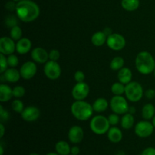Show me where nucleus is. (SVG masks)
Returning <instances> with one entry per match:
<instances>
[{"mask_svg": "<svg viewBox=\"0 0 155 155\" xmlns=\"http://www.w3.org/2000/svg\"><path fill=\"white\" fill-rule=\"evenodd\" d=\"M4 154V148H3L2 145H0V155Z\"/></svg>", "mask_w": 155, "mask_h": 155, "instance_id": "49530a36", "label": "nucleus"}, {"mask_svg": "<svg viewBox=\"0 0 155 155\" xmlns=\"http://www.w3.org/2000/svg\"><path fill=\"white\" fill-rule=\"evenodd\" d=\"M56 152L60 155H70L71 154V148L69 144L65 141H59L55 144Z\"/></svg>", "mask_w": 155, "mask_h": 155, "instance_id": "b1692460", "label": "nucleus"}, {"mask_svg": "<svg viewBox=\"0 0 155 155\" xmlns=\"http://www.w3.org/2000/svg\"><path fill=\"white\" fill-rule=\"evenodd\" d=\"M2 74H3L5 80L9 83H17L21 77L20 71L17 70L15 68H8Z\"/></svg>", "mask_w": 155, "mask_h": 155, "instance_id": "f3484780", "label": "nucleus"}, {"mask_svg": "<svg viewBox=\"0 0 155 155\" xmlns=\"http://www.w3.org/2000/svg\"><path fill=\"white\" fill-rule=\"evenodd\" d=\"M8 61L7 58L3 54H0V73L3 74L8 69Z\"/></svg>", "mask_w": 155, "mask_h": 155, "instance_id": "473e14b6", "label": "nucleus"}, {"mask_svg": "<svg viewBox=\"0 0 155 155\" xmlns=\"http://www.w3.org/2000/svg\"><path fill=\"white\" fill-rule=\"evenodd\" d=\"M110 123L108 119L102 115H97L94 117L90 121L89 127L91 130L95 134L103 135L108 132L110 129Z\"/></svg>", "mask_w": 155, "mask_h": 155, "instance_id": "20e7f679", "label": "nucleus"}, {"mask_svg": "<svg viewBox=\"0 0 155 155\" xmlns=\"http://www.w3.org/2000/svg\"><path fill=\"white\" fill-rule=\"evenodd\" d=\"M107 36L103 31H98L94 33L91 38V42L95 46L100 47L107 42Z\"/></svg>", "mask_w": 155, "mask_h": 155, "instance_id": "412c9836", "label": "nucleus"}, {"mask_svg": "<svg viewBox=\"0 0 155 155\" xmlns=\"http://www.w3.org/2000/svg\"><path fill=\"white\" fill-rule=\"evenodd\" d=\"M5 24L8 27L12 28L17 25V18L14 15H9L5 19Z\"/></svg>", "mask_w": 155, "mask_h": 155, "instance_id": "e433bc0d", "label": "nucleus"}, {"mask_svg": "<svg viewBox=\"0 0 155 155\" xmlns=\"http://www.w3.org/2000/svg\"><path fill=\"white\" fill-rule=\"evenodd\" d=\"M107 138L112 143H119L123 139V133L119 128L113 127L109 129L107 132Z\"/></svg>", "mask_w": 155, "mask_h": 155, "instance_id": "aec40b11", "label": "nucleus"}, {"mask_svg": "<svg viewBox=\"0 0 155 155\" xmlns=\"http://www.w3.org/2000/svg\"><path fill=\"white\" fill-rule=\"evenodd\" d=\"M9 117H10V115H9L8 111L5 110L2 105L0 106V119H1L2 123L8 120Z\"/></svg>", "mask_w": 155, "mask_h": 155, "instance_id": "f704fd0d", "label": "nucleus"}, {"mask_svg": "<svg viewBox=\"0 0 155 155\" xmlns=\"http://www.w3.org/2000/svg\"><path fill=\"white\" fill-rule=\"evenodd\" d=\"M108 101L107 99L104 98H98L95 100L92 104L94 111L101 113V112L105 111L108 107Z\"/></svg>", "mask_w": 155, "mask_h": 155, "instance_id": "4be33fe9", "label": "nucleus"}, {"mask_svg": "<svg viewBox=\"0 0 155 155\" xmlns=\"http://www.w3.org/2000/svg\"><path fill=\"white\" fill-rule=\"evenodd\" d=\"M5 127L2 124V123L0 124V138H2L4 136L5 134Z\"/></svg>", "mask_w": 155, "mask_h": 155, "instance_id": "37998d69", "label": "nucleus"}, {"mask_svg": "<svg viewBox=\"0 0 155 155\" xmlns=\"http://www.w3.org/2000/svg\"><path fill=\"white\" fill-rule=\"evenodd\" d=\"M154 77H155V68H154Z\"/></svg>", "mask_w": 155, "mask_h": 155, "instance_id": "603ef678", "label": "nucleus"}, {"mask_svg": "<svg viewBox=\"0 0 155 155\" xmlns=\"http://www.w3.org/2000/svg\"><path fill=\"white\" fill-rule=\"evenodd\" d=\"M142 115L143 119L146 120L153 119L155 115V107L154 104H151V103L145 104L142 107Z\"/></svg>", "mask_w": 155, "mask_h": 155, "instance_id": "5701e85b", "label": "nucleus"}, {"mask_svg": "<svg viewBox=\"0 0 155 155\" xmlns=\"http://www.w3.org/2000/svg\"><path fill=\"white\" fill-rule=\"evenodd\" d=\"M31 58L36 63L45 64L49 59V53L42 47H36L32 50Z\"/></svg>", "mask_w": 155, "mask_h": 155, "instance_id": "4468645a", "label": "nucleus"}, {"mask_svg": "<svg viewBox=\"0 0 155 155\" xmlns=\"http://www.w3.org/2000/svg\"><path fill=\"white\" fill-rule=\"evenodd\" d=\"M145 95L148 99H153L155 98V90L152 89H147L145 92Z\"/></svg>", "mask_w": 155, "mask_h": 155, "instance_id": "ea45409f", "label": "nucleus"}, {"mask_svg": "<svg viewBox=\"0 0 155 155\" xmlns=\"http://www.w3.org/2000/svg\"><path fill=\"white\" fill-rule=\"evenodd\" d=\"M74 80L77 81V83H81L84 82L85 80V74L81 71H77L74 74Z\"/></svg>", "mask_w": 155, "mask_h": 155, "instance_id": "4c0bfd02", "label": "nucleus"}, {"mask_svg": "<svg viewBox=\"0 0 155 155\" xmlns=\"http://www.w3.org/2000/svg\"><path fill=\"white\" fill-rule=\"evenodd\" d=\"M71 111L76 119L80 121L88 120L93 114V107L89 102L82 101H76L71 104Z\"/></svg>", "mask_w": 155, "mask_h": 155, "instance_id": "7ed1b4c3", "label": "nucleus"}, {"mask_svg": "<svg viewBox=\"0 0 155 155\" xmlns=\"http://www.w3.org/2000/svg\"><path fill=\"white\" fill-rule=\"evenodd\" d=\"M29 155H39V154H37V153H31V154H30Z\"/></svg>", "mask_w": 155, "mask_h": 155, "instance_id": "8fccbe9b", "label": "nucleus"}, {"mask_svg": "<svg viewBox=\"0 0 155 155\" xmlns=\"http://www.w3.org/2000/svg\"><path fill=\"white\" fill-rule=\"evenodd\" d=\"M89 86L85 82L77 83L72 89V97L76 101H82L87 98L89 94Z\"/></svg>", "mask_w": 155, "mask_h": 155, "instance_id": "9d476101", "label": "nucleus"}, {"mask_svg": "<svg viewBox=\"0 0 155 155\" xmlns=\"http://www.w3.org/2000/svg\"><path fill=\"white\" fill-rule=\"evenodd\" d=\"M44 74L45 77L51 80H55L61 77V68L57 61H48L44 66Z\"/></svg>", "mask_w": 155, "mask_h": 155, "instance_id": "0eeeda50", "label": "nucleus"}, {"mask_svg": "<svg viewBox=\"0 0 155 155\" xmlns=\"http://www.w3.org/2000/svg\"><path fill=\"white\" fill-rule=\"evenodd\" d=\"M80 148H79L78 146H77V145H75V146H73L71 147V154H73V155H78L80 154Z\"/></svg>", "mask_w": 155, "mask_h": 155, "instance_id": "79ce46f5", "label": "nucleus"}, {"mask_svg": "<svg viewBox=\"0 0 155 155\" xmlns=\"http://www.w3.org/2000/svg\"><path fill=\"white\" fill-rule=\"evenodd\" d=\"M70 155H73V154H70Z\"/></svg>", "mask_w": 155, "mask_h": 155, "instance_id": "864d4df0", "label": "nucleus"}, {"mask_svg": "<svg viewBox=\"0 0 155 155\" xmlns=\"http://www.w3.org/2000/svg\"><path fill=\"white\" fill-rule=\"evenodd\" d=\"M141 155H155V148L153 147H148L142 151Z\"/></svg>", "mask_w": 155, "mask_h": 155, "instance_id": "58836bf2", "label": "nucleus"}, {"mask_svg": "<svg viewBox=\"0 0 155 155\" xmlns=\"http://www.w3.org/2000/svg\"><path fill=\"white\" fill-rule=\"evenodd\" d=\"M152 124H153V125H154V127L155 128V115H154V117H153V119H152Z\"/></svg>", "mask_w": 155, "mask_h": 155, "instance_id": "09e8293b", "label": "nucleus"}, {"mask_svg": "<svg viewBox=\"0 0 155 155\" xmlns=\"http://www.w3.org/2000/svg\"><path fill=\"white\" fill-rule=\"evenodd\" d=\"M22 30L19 26L16 25L11 28L10 30V37L15 41H18L22 37Z\"/></svg>", "mask_w": 155, "mask_h": 155, "instance_id": "c85d7f7f", "label": "nucleus"}, {"mask_svg": "<svg viewBox=\"0 0 155 155\" xmlns=\"http://www.w3.org/2000/svg\"><path fill=\"white\" fill-rule=\"evenodd\" d=\"M32 42L28 38H21L16 43V51L20 54H26L30 51Z\"/></svg>", "mask_w": 155, "mask_h": 155, "instance_id": "dca6fc26", "label": "nucleus"}, {"mask_svg": "<svg viewBox=\"0 0 155 155\" xmlns=\"http://www.w3.org/2000/svg\"><path fill=\"white\" fill-rule=\"evenodd\" d=\"M107 119H108L109 123H110V124L111 126L117 125V124H118V123L120 122L119 114H111L109 115Z\"/></svg>", "mask_w": 155, "mask_h": 155, "instance_id": "72a5a7b5", "label": "nucleus"}, {"mask_svg": "<svg viewBox=\"0 0 155 155\" xmlns=\"http://www.w3.org/2000/svg\"><path fill=\"white\" fill-rule=\"evenodd\" d=\"M21 117L27 122H33L38 120L40 116V110L36 106H28L25 107L22 111Z\"/></svg>", "mask_w": 155, "mask_h": 155, "instance_id": "ddd939ff", "label": "nucleus"}, {"mask_svg": "<svg viewBox=\"0 0 155 155\" xmlns=\"http://www.w3.org/2000/svg\"><path fill=\"white\" fill-rule=\"evenodd\" d=\"M103 32H104V33H105V35L107 36H110V34H112V30H111V29L110 28H109V27H106V28H104V30H103Z\"/></svg>", "mask_w": 155, "mask_h": 155, "instance_id": "c03bdc74", "label": "nucleus"}, {"mask_svg": "<svg viewBox=\"0 0 155 155\" xmlns=\"http://www.w3.org/2000/svg\"><path fill=\"white\" fill-rule=\"evenodd\" d=\"M136 68L143 75H148L154 72L155 60L152 54L147 51H140L136 58Z\"/></svg>", "mask_w": 155, "mask_h": 155, "instance_id": "f03ea898", "label": "nucleus"}, {"mask_svg": "<svg viewBox=\"0 0 155 155\" xmlns=\"http://www.w3.org/2000/svg\"><path fill=\"white\" fill-rule=\"evenodd\" d=\"M13 89L6 84L0 85V101L6 102L12 99L13 97Z\"/></svg>", "mask_w": 155, "mask_h": 155, "instance_id": "6ab92c4d", "label": "nucleus"}, {"mask_svg": "<svg viewBox=\"0 0 155 155\" xmlns=\"http://www.w3.org/2000/svg\"><path fill=\"white\" fill-rule=\"evenodd\" d=\"M117 77L119 82H120L123 84L127 85L132 81L133 73L130 68H123L120 71H118Z\"/></svg>", "mask_w": 155, "mask_h": 155, "instance_id": "a211bd4d", "label": "nucleus"}, {"mask_svg": "<svg viewBox=\"0 0 155 155\" xmlns=\"http://www.w3.org/2000/svg\"><path fill=\"white\" fill-rule=\"evenodd\" d=\"M125 95L129 101L137 102L142 99L144 95V90L142 85L136 81H131L126 85Z\"/></svg>", "mask_w": 155, "mask_h": 155, "instance_id": "39448f33", "label": "nucleus"}, {"mask_svg": "<svg viewBox=\"0 0 155 155\" xmlns=\"http://www.w3.org/2000/svg\"><path fill=\"white\" fill-rule=\"evenodd\" d=\"M45 155H60V154H58L57 152H56V153H54V152H49V153H48V154H45Z\"/></svg>", "mask_w": 155, "mask_h": 155, "instance_id": "de8ad7c7", "label": "nucleus"}, {"mask_svg": "<svg viewBox=\"0 0 155 155\" xmlns=\"http://www.w3.org/2000/svg\"><path fill=\"white\" fill-rule=\"evenodd\" d=\"M8 61V64L10 68H16L17 66L19 64V60H18V58L17 57V55L15 54H9L7 58Z\"/></svg>", "mask_w": 155, "mask_h": 155, "instance_id": "2f4dec72", "label": "nucleus"}, {"mask_svg": "<svg viewBox=\"0 0 155 155\" xmlns=\"http://www.w3.org/2000/svg\"><path fill=\"white\" fill-rule=\"evenodd\" d=\"M12 107L15 112H16V113L21 114L24 109V103H23L20 99L17 98V99L14 100V101H12Z\"/></svg>", "mask_w": 155, "mask_h": 155, "instance_id": "c756f323", "label": "nucleus"}, {"mask_svg": "<svg viewBox=\"0 0 155 155\" xmlns=\"http://www.w3.org/2000/svg\"><path fill=\"white\" fill-rule=\"evenodd\" d=\"M16 51V44L11 37L3 36L0 39V52L4 55L12 54Z\"/></svg>", "mask_w": 155, "mask_h": 155, "instance_id": "f8f14e48", "label": "nucleus"}, {"mask_svg": "<svg viewBox=\"0 0 155 155\" xmlns=\"http://www.w3.org/2000/svg\"><path fill=\"white\" fill-rule=\"evenodd\" d=\"M37 67L35 61H27L20 68V74L24 80H30L36 74Z\"/></svg>", "mask_w": 155, "mask_h": 155, "instance_id": "9b49d317", "label": "nucleus"}, {"mask_svg": "<svg viewBox=\"0 0 155 155\" xmlns=\"http://www.w3.org/2000/svg\"><path fill=\"white\" fill-rule=\"evenodd\" d=\"M107 46L114 51L122 50L126 45V39L120 33H112L107 38Z\"/></svg>", "mask_w": 155, "mask_h": 155, "instance_id": "1a4fd4ad", "label": "nucleus"}, {"mask_svg": "<svg viewBox=\"0 0 155 155\" xmlns=\"http://www.w3.org/2000/svg\"><path fill=\"white\" fill-rule=\"evenodd\" d=\"M25 89L21 86H17L13 88V95L16 98H21L25 95Z\"/></svg>", "mask_w": 155, "mask_h": 155, "instance_id": "7c9ffc66", "label": "nucleus"}, {"mask_svg": "<svg viewBox=\"0 0 155 155\" xmlns=\"http://www.w3.org/2000/svg\"><path fill=\"white\" fill-rule=\"evenodd\" d=\"M124 60L122 57L120 56H117V57L114 58L111 60L110 64V68L112 71H120L121 68H124Z\"/></svg>", "mask_w": 155, "mask_h": 155, "instance_id": "bb28decb", "label": "nucleus"}, {"mask_svg": "<svg viewBox=\"0 0 155 155\" xmlns=\"http://www.w3.org/2000/svg\"><path fill=\"white\" fill-rule=\"evenodd\" d=\"M140 2L139 0H122L121 6L124 9L128 12H133L139 8Z\"/></svg>", "mask_w": 155, "mask_h": 155, "instance_id": "a878e982", "label": "nucleus"}, {"mask_svg": "<svg viewBox=\"0 0 155 155\" xmlns=\"http://www.w3.org/2000/svg\"><path fill=\"white\" fill-rule=\"evenodd\" d=\"M17 17L24 23L34 21L40 14L39 5L31 0H21L16 5Z\"/></svg>", "mask_w": 155, "mask_h": 155, "instance_id": "f257e3e1", "label": "nucleus"}, {"mask_svg": "<svg viewBox=\"0 0 155 155\" xmlns=\"http://www.w3.org/2000/svg\"><path fill=\"white\" fill-rule=\"evenodd\" d=\"M12 1H14V2H19V1H21V0H12Z\"/></svg>", "mask_w": 155, "mask_h": 155, "instance_id": "3c124183", "label": "nucleus"}, {"mask_svg": "<svg viewBox=\"0 0 155 155\" xmlns=\"http://www.w3.org/2000/svg\"><path fill=\"white\" fill-rule=\"evenodd\" d=\"M154 127L150 121L142 120L137 123L135 127V133L136 136L140 138H148L154 133Z\"/></svg>", "mask_w": 155, "mask_h": 155, "instance_id": "6e6552de", "label": "nucleus"}, {"mask_svg": "<svg viewBox=\"0 0 155 155\" xmlns=\"http://www.w3.org/2000/svg\"><path fill=\"white\" fill-rule=\"evenodd\" d=\"M61 54L58 50L52 49L49 51V60L54 61H58L60 58Z\"/></svg>", "mask_w": 155, "mask_h": 155, "instance_id": "c9c22d12", "label": "nucleus"}, {"mask_svg": "<svg viewBox=\"0 0 155 155\" xmlns=\"http://www.w3.org/2000/svg\"><path fill=\"white\" fill-rule=\"evenodd\" d=\"M110 107L112 111L117 114H125L129 111V104L127 99L122 95H114L110 101Z\"/></svg>", "mask_w": 155, "mask_h": 155, "instance_id": "423d86ee", "label": "nucleus"}, {"mask_svg": "<svg viewBox=\"0 0 155 155\" xmlns=\"http://www.w3.org/2000/svg\"><path fill=\"white\" fill-rule=\"evenodd\" d=\"M16 5H17V3L15 4V3L14 2V1L13 2H8L6 4L5 8L9 11H13V10L15 11V9H16Z\"/></svg>", "mask_w": 155, "mask_h": 155, "instance_id": "a19ab883", "label": "nucleus"}, {"mask_svg": "<svg viewBox=\"0 0 155 155\" xmlns=\"http://www.w3.org/2000/svg\"><path fill=\"white\" fill-rule=\"evenodd\" d=\"M84 138V132L82 127L79 126H73L68 131V139L73 144H79Z\"/></svg>", "mask_w": 155, "mask_h": 155, "instance_id": "2eb2a0df", "label": "nucleus"}, {"mask_svg": "<svg viewBox=\"0 0 155 155\" xmlns=\"http://www.w3.org/2000/svg\"><path fill=\"white\" fill-rule=\"evenodd\" d=\"M125 85L120 82H117L111 86V92L114 95H122L125 94Z\"/></svg>", "mask_w": 155, "mask_h": 155, "instance_id": "cd10ccee", "label": "nucleus"}, {"mask_svg": "<svg viewBox=\"0 0 155 155\" xmlns=\"http://www.w3.org/2000/svg\"><path fill=\"white\" fill-rule=\"evenodd\" d=\"M135 119L133 114L129 113H126L125 114H124V116L121 118V127L124 129V130H130L134 125Z\"/></svg>", "mask_w": 155, "mask_h": 155, "instance_id": "393cba45", "label": "nucleus"}, {"mask_svg": "<svg viewBox=\"0 0 155 155\" xmlns=\"http://www.w3.org/2000/svg\"><path fill=\"white\" fill-rule=\"evenodd\" d=\"M136 108H135L134 107H130V108H129V113L132 114H134L135 113H136Z\"/></svg>", "mask_w": 155, "mask_h": 155, "instance_id": "a18cd8bd", "label": "nucleus"}]
</instances>
